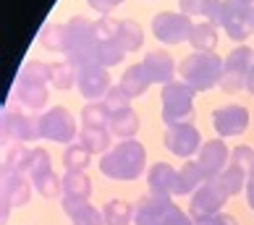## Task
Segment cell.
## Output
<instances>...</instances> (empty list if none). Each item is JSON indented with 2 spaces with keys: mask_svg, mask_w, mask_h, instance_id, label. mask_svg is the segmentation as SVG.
Here are the masks:
<instances>
[{
  "mask_svg": "<svg viewBox=\"0 0 254 225\" xmlns=\"http://www.w3.org/2000/svg\"><path fill=\"white\" fill-rule=\"evenodd\" d=\"M40 134L42 139H50V142H58V144H73L79 139L76 118L65 108L55 105L40 115Z\"/></svg>",
  "mask_w": 254,
  "mask_h": 225,
  "instance_id": "7",
  "label": "cell"
},
{
  "mask_svg": "<svg viewBox=\"0 0 254 225\" xmlns=\"http://www.w3.org/2000/svg\"><path fill=\"white\" fill-rule=\"evenodd\" d=\"M254 68V50L247 45H239L225 55V65H223V81L220 87L228 95H236V92L247 89V79L249 71Z\"/></svg>",
  "mask_w": 254,
  "mask_h": 225,
  "instance_id": "5",
  "label": "cell"
},
{
  "mask_svg": "<svg viewBox=\"0 0 254 225\" xmlns=\"http://www.w3.org/2000/svg\"><path fill=\"white\" fill-rule=\"evenodd\" d=\"M204 181L207 178L202 175L199 165H196L194 160H186L181 168H178V196H191Z\"/></svg>",
  "mask_w": 254,
  "mask_h": 225,
  "instance_id": "27",
  "label": "cell"
},
{
  "mask_svg": "<svg viewBox=\"0 0 254 225\" xmlns=\"http://www.w3.org/2000/svg\"><path fill=\"white\" fill-rule=\"evenodd\" d=\"M37 42L50 53H65V48H68V26L65 24H45L40 29Z\"/></svg>",
  "mask_w": 254,
  "mask_h": 225,
  "instance_id": "25",
  "label": "cell"
},
{
  "mask_svg": "<svg viewBox=\"0 0 254 225\" xmlns=\"http://www.w3.org/2000/svg\"><path fill=\"white\" fill-rule=\"evenodd\" d=\"M194 163L199 165V170H202V175L207 178V181H215V178L231 165V149H228V144H225V139L218 136V139L204 142Z\"/></svg>",
  "mask_w": 254,
  "mask_h": 225,
  "instance_id": "12",
  "label": "cell"
},
{
  "mask_svg": "<svg viewBox=\"0 0 254 225\" xmlns=\"http://www.w3.org/2000/svg\"><path fill=\"white\" fill-rule=\"evenodd\" d=\"M102 102L108 105V110H110V112H118V110H126V108H131V105H128L131 100L126 97V92L121 89L118 84H113V87H110V92L105 95V100H102Z\"/></svg>",
  "mask_w": 254,
  "mask_h": 225,
  "instance_id": "40",
  "label": "cell"
},
{
  "mask_svg": "<svg viewBox=\"0 0 254 225\" xmlns=\"http://www.w3.org/2000/svg\"><path fill=\"white\" fill-rule=\"evenodd\" d=\"M247 92H249V95H254V68L249 71V79H247Z\"/></svg>",
  "mask_w": 254,
  "mask_h": 225,
  "instance_id": "44",
  "label": "cell"
},
{
  "mask_svg": "<svg viewBox=\"0 0 254 225\" xmlns=\"http://www.w3.org/2000/svg\"><path fill=\"white\" fill-rule=\"evenodd\" d=\"M63 215L71 220V225H105L102 210L92 207L89 199H63Z\"/></svg>",
  "mask_w": 254,
  "mask_h": 225,
  "instance_id": "20",
  "label": "cell"
},
{
  "mask_svg": "<svg viewBox=\"0 0 254 225\" xmlns=\"http://www.w3.org/2000/svg\"><path fill=\"white\" fill-rule=\"evenodd\" d=\"M231 165H236V168H241V170L252 173V168H254V149L249 144H239L231 152Z\"/></svg>",
  "mask_w": 254,
  "mask_h": 225,
  "instance_id": "39",
  "label": "cell"
},
{
  "mask_svg": "<svg viewBox=\"0 0 254 225\" xmlns=\"http://www.w3.org/2000/svg\"><path fill=\"white\" fill-rule=\"evenodd\" d=\"M173 196L168 194H144L134 204V225H163L165 212L173 207Z\"/></svg>",
  "mask_w": 254,
  "mask_h": 225,
  "instance_id": "15",
  "label": "cell"
},
{
  "mask_svg": "<svg viewBox=\"0 0 254 225\" xmlns=\"http://www.w3.org/2000/svg\"><path fill=\"white\" fill-rule=\"evenodd\" d=\"M48 97H50L48 84H40V81H29V79L16 76L13 87H11V102L26 112H40L48 105Z\"/></svg>",
  "mask_w": 254,
  "mask_h": 225,
  "instance_id": "14",
  "label": "cell"
},
{
  "mask_svg": "<svg viewBox=\"0 0 254 225\" xmlns=\"http://www.w3.org/2000/svg\"><path fill=\"white\" fill-rule=\"evenodd\" d=\"M92 163V152L87 147H81L79 142H73L63 149V168L65 170H87Z\"/></svg>",
  "mask_w": 254,
  "mask_h": 225,
  "instance_id": "34",
  "label": "cell"
},
{
  "mask_svg": "<svg viewBox=\"0 0 254 225\" xmlns=\"http://www.w3.org/2000/svg\"><path fill=\"white\" fill-rule=\"evenodd\" d=\"M34 189H37V194H40L42 199H55V196H61V194H63V191H61V178L55 175V173L45 175L42 181H37V183H34Z\"/></svg>",
  "mask_w": 254,
  "mask_h": 225,
  "instance_id": "38",
  "label": "cell"
},
{
  "mask_svg": "<svg viewBox=\"0 0 254 225\" xmlns=\"http://www.w3.org/2000/svg\"><path fill=\"white\" fill-rule=\"evenodd\" d=\"M223 65L225 58H220L215 50L210 53L191 50V55H186L178 65V73H181V81L189 84L194 92H207L223 81Z\"/></svg>",
  "mask_w": 254,
  "mask_h": 225,
  "instance_id": "2",
  "label": "cell"
},
{
  "mask_svg": "<svg viewBox=\"0 0 254 225\" xmlns=\"http://www.w3.org/2000/svg\"><path fill=\"white\" fill-rule=\"evenodd\" d=\"M18 76L29 79V81H40V84H50L48 81V76H50L48 63H42V60H26L21 68H18Z\"/></svg>",
  "mask_w": 254,
  "mask_h": 225,
  "instance_id": "37",
  "label": "cell"
},
{
  "mask_svg": "<svg viewBox=\"0 0 254 225\" xmlns=\"http://www.w3.org/2000/svg\"><path fill=\"white\" fill-rule=\"evenodd\" d=\"M191 26L194 21L189 16H184L181 11L178 13L163 11L152 18V37L163 45H181V42H189Z\"/></svg>",
  "mask_w": 254,
  "mask_h": 225,
  "instance_id": "8",
  "label": "cell"
},
{
  "mask_svg": "<svg viewBox=\"0 0 254 225\" xmlns=\"http://www.w3.org/2000/svg\"><path fill=\"white\" fill-rule=\"evenodd\" d=\"M110 73L105 65L92 63V65H81L76 68V89L87 102H102L105 95L110 92Z\"/></svg>",
  "mask_w": 254,
  "mask_h": 225,
  "instance_id": "10",
  "label": "cell"
},
{
  "mask_svg": "<svg viewBox=\"0 0 254 225\" xmlns=\"http://www.w3.org/2000/svg\"><path fill=\"white\" fill-rule=\"evenodd\" d=\"M194 95L196 92L184 81H171L163 87V123L176 126V123H189L194 118Z\"/></svg>",
  "mask_w": 254,
  "mask_h": 225,
  "instance_id": "4",
  "label": "cell"
},
{
  "mask_svg": "<svg viewBox=\"0 0 254 225\" xmlns=\"http://www.w3.org/2000/svg\"><path fill=\"white\" fill-rule=\"evenodd\" d=\"M147 186L152 194L178 196V168L168 165V163H155L147 170Z\"/></svg>",
  "mask_w": 254,
  "mask_h": 225,
  "instance_id": "19",
  "label": "cell"
},
{
  "mask_svg": "<svg viewBox=\"0 0 254 225\" xmlns=\"http://www.w3.org/2000/svg\"><path fill=\"white\" fill-rule=\"evenodd\" d=\"M215 181L220 183V189L228 194V196H236V194H241V191H247L249 173L241 170V168H236V165H228L218 178H215Z\"/></svg>",
  "mask_w": 254,
  "mask_h": 225,
  "instance_id": "32",
  "label": "cell"
},
{
  "mask_svg": "<svg viewBox=\"0 0 254 225\" xmlns=\"http://www.w3.org/2000/svg\"><path fill=\"white\" fill-rule=\"evenodd\" d=\"M249 175H254V168H252V173H249Z\"/></svg>",
  "mask_w": 254,
  "mask_h": 225,
  "instance_id": "47",
  "label": "cell"
},
{
  "mask_svg": "<svg viewBox=\"0 0 254 225\" xmlns=\"http://www.w3.org/2000/svg\"><path fill=\"white\" fill-rule=\"evenodd\" d=\"M102 220H105V225H131L134 223V207L124 199H110L102 207Z\"/></svg>",
  "mask_w": 254,
  "mask_h": 225,
  "instance_id": "31",
  "label": "cell"
},
{
  "mask_svg": "<svg viewBox=\"0 0 254 225\" xmlns=\"http://www.w3.org/2000/svg\"><path fill=\"white\" fill-rule=\"evenodd\" d=\"M231 196L220 189L218 181H204L199 189L191 194V202H189V215L191 220H199V218H210V215H218L223 212L225 202Z\"/></svg>",
  "mask_w": 254,
  "mask_h": 225,
  "instance_id": "11",
  "label": "cell"
},
{
  "mask_svg": "<svg viewBox=\"0 0 254 225\" xmlns=\"http://www.w3.org/2000/svg\"><path fill=\"white\" fill-rule=\"evenodd\" d=\"M142 65H144L149 81H152V84H163V87L173 81L176 71H178V65L173 63V58H171L165 50H149V53L144 55Z\"/></svg>",
  "mask_w": 254,
  "mask_h": 225,
  "instance_id": "17",
  "label": "cell"
},
{
  "mask_svg": "<svg viewBox=\"0 0 254 225\" xmlns=\"http://www.w3.org/2000/svg\"><path fill=\"white\" fill-rule=\"evenodd\" d=\"M189 45L196 53H210L218 48V26L210 24V21H199L191 26V37H189Z\"/></svg>",
  "mask_w": 254,
  "mask_h": 225,
  "instance_id": "26",
  "label": "cell"
},
{
  "mask_svg": "<svg viewBox=\"0 0 254 225\" xmlns=\"http://www.w3.org/2000/svg\"><path fill=\"white\" fill-rule=\"evenodd\" d=\"M139 126H142V120H139L136 110H118V112H110V123H108V131L113 134V139H121V142H128V139H136L139 134Z\"/></svg>",
  "mask_w": 254,
  "mask_h": 225,
  "instance_id": "21",
  "label": "cell"
},
{
  "mask_svg": "<svg viewBox=\"0 0 254 225\" xmlns=\"http://www.w3.org/2000/svg\"><path fill=\"white\" fill-rule=\"evenodd\" d=\"M194 225H239V220L233 218V215L218 212V215H210V218H199V220H194Z\"/></svg>",
  "mask_w": 254,
  "mask_h": 225,
  "instance_id": "41",
  "label": "cell"
},
{
  "mask_svg": "<svg viewBox=\"0 0 254 225\" xmlns=\"http://www.w3.org/2000/svg\"><path fill=\"white\" fill-rule=\"evenodd\" d=\"M236 5H241V8H247V11H252L254 8V0H233Z\"/></svg>",
  "mask_w": 254,
  "mask_h": 225,
  "instance_id": "45",
  "label": "cell"
},
{
  "mask_svg": "<svg viewBox=\"0 0 254 225\" xmlns=\"http://www.w3.org/2000/svg\"><path fill=\"white\" fill-rule=\"evenodd\" d=\"M249 34L254 37V8H252V11H249Z\"/></svg>",
  "mask_w": 254,
  "mask_h": 225,
  "instance_id": "46",
  "label": "cell"
},
{
  "mask_svg": "<svg viewBox=\"0 0 254 225\" xmlns=\"http://www.w3.org/2000/svg\"><path fill=\"white\" fill-rule=\"evenodd\" d=\"M218 26L231 37L233 42H244L247 37H252L249 34V11L241 8V5H236L233 0H223Z\"/></svg>",
  "mask_w": 254,
  "mask_h": 225,
  "instance_id": "16",
  "label": "cell"
},
{
  "mask_svg": "<svg viewBox=\"0 0 254 225\" xmlns=\"http://www.w3.org/2000/svg\"><path fill=\"white\" fill-rule=\"evenodd\" d=\"M178 8H181L184 16H202L204 21H210L218 26L220 21V8H223V0H178Z\"/></svg>",
  "mask_w": 254,
  "mask_h": 225,
  "instance_id": "24",
  "label": "cell"
},
{
  "mask_svg": "<svg viewBox=\"0 0 254 225\" xmlns=\"http://www.w3.org/2000/svg\"><path fill=\"white\" fill-rule=\"evenodd\" d=\"M118 42L126 53H136L144 45V32L142 26L131 18H121V32H118Z\"/></svg>",
  "mask_w": 254,
  "mask_h": 225,
  "instance_id": "33",
  "label": "cell"
},
{
  "mask_svg": "<svg viewBox=\"0 0 254 225\" xmlns=\"http://www.w3.org/2000/svg\"><path fill=\"white\" fill-rule=\"evenodd\" d=\"M29 160H32V149L26 144H11L5 149L3 157V173H26L29 170Z\"/></svg>",
  "mask_w": 254,
  "mask_h": 225,
  "instance_id": "29",
  "label": "cell"
},
{
  "mask_svg": "<svg viewBox=\"0 0 254 225\" xmlns=\"http://www.w3.org/2000/svg\"><path fill=\"white\" fill-rule=\"evenodd\" d=\"M81 123L87 128H108L110 123V110L105 102H87L81 110Z\"/></svg>",
  "mask_w": 254,
  "mask_h": 225,
  "instance_id": "35",
  "label": "cell"
},
{
  "mask_svg": "<svg viewBox=\"0 0 254 225\" xmlns=\"http://www.w3.org/2000/svg\"><path fill=\"white\" fill-rule=\"evenodd\" d=\"M53 173V157L48 155V149L42 147H34L32 149V160H29V170H26V175L32 178V183L42 181L45 175Z\"/></svg>",
  "mask_w": 254,
  "mask_h": 225,
  "instance_id": "36",
  "label": "cell"
},
{
  "mask_svg": "<svg viewBox=\"0 0 254 225\" xmlns=\"http://www.w3.org/2000/svg\"><path fill=\"white\" fill-rule=\"evenodd\" d=\"M163 144L171 155L176 157H184V160H189V157L199 155L202 149V134L199 128H196L191 120L189 123H176V126H168L165 128V136H163Z\"/></svg>",
  "mask_w": 254,
  "mask_h": 225,
  "instance_id": "9",
  "label": "cell"
},
{
  "mask_svg": "<svg viewBox=\"0 0 254 225\" xmlns=\"http://www.w3.org/2000/svg\"><path fill=\"white\" fill-rule=\"evenodd\" d=\"M147 168V149L139 139L113 144L100 157V173L110 181H136Z\"/></svg>",
  "mask_w": 254,
  "mask_h": 225,
  "instance_id": "1",
  "label": "cell"
},
{
  "mask_svg": "<svg viewBox=\"0 0 254 225\" xmlns=\"http://www.w3.org/2000/svg\"><path fill=\"white\" fill-rule=\"evenodd\" d=\"M212 128L220 139L241 136L249 128V110L244 105H233V102L212 110Z\"/></svg>",
  "mask_w": 254,
  "mask_h": 225,
  "instance_id": "13",
  "label": "cell"
},
{
  "mask_svg": "<svg viewBox=\"0 0 254 225\" xmlns=\"http://www.w3.org/2000/svg\"><path fill=\"white\" fill-rule=\"evenodd\" d=\"M32 178L26 173H3V202L11 207H24L32 202Z\"/></svg>",
  "mask_w": 254,
  "mask_h": 225,
  "instance_id": "18",
  "label": "cell"
},
{
  "mask_svg": "<svg viewBox=\"0 0 254 225\" xmlns=\"http://www.w3.org/2000/svg\"><path fill=\"white\" fill-rule=\"evenodd\" d=\"M48 71H50V76H48L50 87L61 89V92L71 89V87H76V68H73V65H71L68 60L48 63Z\"/></svg>",
  "mask_w": 254,
  "mask_h": 225,
  "instance_id": "30",
  "label": "cell"
},
{
  "mask_svg": "<svg viewBox=\"0 0 254 225\" xmlns=\"http://www.w3.org/2000/svg\"><path fill=\"white\" fill-rule=\"evenodd\" d=\"M3 136L11 139L16 144H26V142H34V139H42L40 134V115L37 112H26L18 105H8L3 110Z\"/></svg>",
  "mask_w": 254,
  "mask_h": 225,
  "instance_id": "6",
  "label": "cell"
},
{
  "mask_svg": "<svg viewBox=\"0 0 254 225\" xmlns=\"http://www.w3.org/2000/svg\"><path fill=\"white\" fill-rule=\"evenodd\" d=\"M149 84H152V81H149L144 65H142V63H134V65H128V68L124 71V76H121L118 87L126 92L128 100H136V97H142L144 92L149 89Z\"/></svg>",
  "mask_w": 254,
  "mask_h": 225,
  "instance_id": "22",
  "label": "cell"
},
{
  "mask_svg": "<svg viewBox=\"0 0 254 225\" xmlns=\"http://www.w3.org/2000/svg\"><path fill=\"white\" fill-rule=\"evenodd\" d=\"M110 139H113V134L108 128H87V126H81V131H79V144L87 147L92 155H105L110 149Z\"/></svg>",
  "mask_w": 254,
  "mask_h": 225,
  "instance_id": "28",
  "label": "cell"
},
{
  "mask_svg": "<svg viewBox=\"0 0 254 225\" xmlns=\"http://www.w3.org/2000/svg\"><path fill=\"white\" fill-rule=\"evenodd\" d=\"M247 202H249V210H254V175H249L247 181Z\"/></svg>",
  "mask_w": 254,
  "mask_h": 225,
  "instance_id": "43",
  "label": "cell"
},
{
  "mask_svg": "<svg viewBox=\"0 0 254 225\" xmlns=\"http://www.w3.org/2000/svg\"><path fill=\"white\" fill-rule=\"evenodd\" d=\"M63 199H89L92 196V178L84 170H65L61 178Z\"/></svg>",
  "mask_w": 254,
  "mask_h": 225,
  "instance_id": "23",
  "label": "cell"
},
{
  "mask_svg": "<svg viewBox=\"0 0 254 225\" xmlns=\"http://www.w3.org/2000/svg\"><path fill=\"white\" fill-rule=\"evenodd\" d=\"M68 48H65V60H68L73 68H81V65H92L97 63V48H100V37L95 29V21L84 16H73L68 24Z\"/></svg>",
  "mask_w": 254,
  "mask_h": 225,
  "instance_id": "3",
  "label": "cell"
},
{
  "mask_svg": "<svg viewBox=\"0 0 254 225\" xmlns=\"http://www.w3.org/2000/svg\"><path fill=\"white\" fill-rule=\"evenodd\" d=\"M87 3H89V8H92V11H97L100 16H108V13L113 11V8H116V5H121L124 0H87Z\"/></svg>",
  "mask_w": 254,
  "mask_h": 225,
  "instance_id": "42",
  "label": "cell"
},
{
  "mask_svg": "<svg viewBox=\"0 0 254 225\" xmlns=\"http://www.w3.org/2000/svg\"><path fill=\"white\" fill-rule=\"evenodd\" d=\"M252 212H254V210H252Z\"/></svg>",
  "mask_w": 254,
  "mask_h": 225,
  "instance_id": "48",
  "label": "cell"
}]
</instances>
